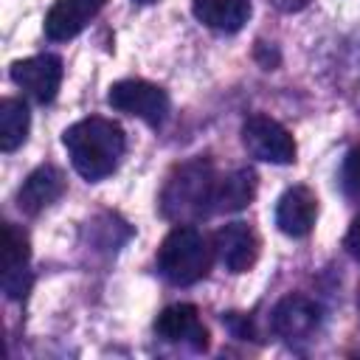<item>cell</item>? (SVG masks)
Instances as JSON below:
<instances>
[{"mask_svg": "<svg viewBox=\"0 0 360 360\" xmlns=\"http://www.w3.org/2000/svg\"><path fill=\"white\" fill-rule=\"evenodd\" d=\"M155 332L166 343H183L191 352H205L208 349V329L202 326L200 312H197L194 304L166 307L155 321Z\"/></svg>", "mask_w": 360, "mask_h": 360, "instance_id": "obj_7", "label": "cell"}, {"mask_svg": "<svg viewBox=\"0 0 360 360\" xmlns=\"http://www.w3.org/2000/svg\"><path fill=\"white\" fill-rule=\"evenodd\" d=\"M110 107L141 118L149 127H160L169 115V96L163 87L143 82V79H121L107 93Z\"/></svg>", "mask_w": 360, "mask_h": 360, "instance_id": "obj_4", "label": "cell"}, {"mask_svg": "<svg viewBox=\"0 0 360 360\" xmlns=\"http://www.w3.org/2000/svg\"><path fill=\"white\" fill-rule=\"evenodd\" d=\"M107 0H56L45 14V37L53 42L73 39L104 8Z\"/></svg>", "mask_w": 360, "mask_h": 360, "instance_id": "obj_12", "label": "cell"}, {"mask_svg": "<svg viewBox=\"0 0 360 360\" xmlns=\"http://www.w3.org/2000/svg\"><path fill=\"white\" fill-rule=\"evenodd\" d=\"M340 186L349 200L360 202V146L346 152L343 166H340Z\"/></svg>", "mask_w": 360, "mask_h": 360, "instance_id": "obj_17", "label": "cell"}, {"mask_svg": "<svg viewBox=\"0 0 360 360\" xmlns=\"http://www.w3.org/2000/svg\"><path fill=\"white\" fill-rule=\"evenodd\" d=\"M135 3H143L146 6V3H158V0H135Z\"/></svg>", "mask_w": 360, "mask_h": 360, "instance_id": "obj_20", "label": "cell"}, {"mask_svg": "<svg viewBox=\"0 0 360 360\" xmlns=\"http://www.w3.org/2000/svg\"><path fill=\"white\" fill-rule=\"evenodd\" d=\"M278 11H287V14H292V11H301V8H307L312 0H270Z\"/></svg>", "mask_w": 360, "mask_h": 360, "instance_id": "obj_19", "label": "cell"}, {"mask_svg": "<svg viewBox=\"0 0 360 360\" xmlns=\"http://www.w3.org/2000/svg\"><path fill=\"white\" fill-rule=\"evenodd\" d=\"M343 245H346V250H349L354 259H360V217H354V222L349 225Z\"/></svg>", "mask_w": 360, "mask_h": 360, "instance_id": "obj_18", "label": "cell"}, {"mask_svg": "<svg viewBox=\"0 0 360 360\" xmlns=\"http://www.w3.org/2000/svg\"><path fill=\"white\" fill-rule=\"evenodd\" d=\"M62 191H65V174L56 166L45 163L25 177V183L17 191V205L25 214H39L51 202H56L62 197Z\"/></svg>", "mask_w": 360, "mask_h": 360, "instance_id": "obj_13", "label": "cell"}, {"mask_svg": "<svg viewBox=\"0 0 360 360\" xmlns=\"http://www.w3.org/2000/svg\"><path fill=\"white\" fill-rule=\"evenodd\" d=\"M31 127L28 107L20 98H3L0 101V149L14 152L17 146L25 143Z\"/></svg>", "mask_w": 360, "mask_h": 360, "instance_id": "obj_16", "label": "cell"}, {"mask_svg": "<svg viewBox=\"0 0 360 360\" xmlns=\"http://www.w3.org/2000/svg\"><path fill=\"white\" fill-rule=\"evenodd\" d=\"M214 188H217L214 166L202 158L188 160L169 177L160 194L163 214L169 219H177L180 225H186L188 219H200L214 211Z\"/></svg>", "mask_w": 360, "mask_h": 360, "instance_id": "obj_2", "label": "cell"}, {"mask_svg": "<svg viewBox=\"0 0 360 360\" xmlns=\"http://www.w3.org/2000/svg\"><path fill=\"white\" fill-rule=\"evenodd\" d=\"M214 253L231 273H248L259 259V236L245 222H231L214 233Z\"/></svg>", "mask_w": 360, "mask_h": 360, "instance_id": "obj_9", "label": "cell"}, {"mask_svg": "<svg viewBox=\"0 0 360 360\" xmlns=\"http://www.w3.org/2000/svg\"><path fill=\"white\" fill-rule=\"evenodd\" d=\"M28 239L11 222L3 225V292L8 298H22L31 287L28 270Z\"/></svg>", "mask_w": 360, "mask_h": 360, "instance_id": "obj_11", "label": "cell"}, {"mask_svg": "<svg viewBox=\"0 0 360 360\" xmlns=\"http://www.w3.org/2000/svg\"><path fill=\"white\" fill-rule=\"evenodd\" d=\"M11 82L34 101L48 104L53 101L62 84V59L53 53H39L28 59H17L11 65Z\"/></svg>", "mask_w": 360, "mask_h": 360, "instance_id": "obj_6", "label": "cell"}, {"mask_svg": "<svg viewBox=\"0 0 360 360\" xmlns=\"http://www.w3.org/2000/svg\"><path fill=\"white\" fill-rule=\"evenodd\" d=\"M256 197V172L253 169H233L222 177H217V188H214V211H239L245 205H250V200Z\"/></svg>", "mask_w": 360, "mask_h": 360, "instance_id": "obj_15", "label": "cell"}, {"mask_svg": "<svg viewBox=\"0 0 360 360\" xmlns=\"http://www.w3.org/2000/svg\"><path fill=\"white\" fill-rule=\"evenodd\" d=\"M194 17L222 34H236L250 20V0H194Z\"/></svg>", "mask_w": 360, "mask_h": 360, "instance_id": "obj_14", "label": "cell"}, {"mask_svg": "<svg viewBox=\"0 0 360 360\" xmlns=\"http://www.w3.org/2000/svg\"><path fill=\"white\" fill-rule=\"evenodd\" d=\"M315 217H318V197L307 186L287 188L276 202V225L281 233L292 239L307 236L315 225Z\"/></svg>", "mask_w": 360, "mask_h": 360, "instance_id": "obj_10", "label": "cell"}, {"mask_svg": "<svg viewBox=\"0 0 360 360\" xmlns=\"http://www.w3.org/2000/svg\"><path fill=\"white\" fill-rule=\"evenodd\" d=\"M62 143L70 155L73 169L90 183L112 174L127 149L124 129L115 121L101 115H90L68 127L62 135Z\"/></svg>", "mask_w": 360, "mask_h": 360, "instance_id": "obj_1", "label": "cell"}, {"mask_svg": "<svg viewBox=\"0 0 360 360\" xmlns=\"http://www.w3.org/2000/svg\"><path fill=\"white\" fill-rule=\"evenodd\" d=\"M321 323V309L307 295H287L270 312V326L284 340H307Z\"/></svg>", "mask_w": 360, "mask_h": 360, "instance_id": "obj_8", "label": "cell"}, {"mask_svg": "<svg viewBox=\"0 0 360 360\" xmlns=\"http://www.w3.org/2000/svg\"><path fill=\"white\" fill-rule=\"evenodd\" d=\"M211 267L208 239L191 225H174L158 248V270L166 281L186 287L200 281Z\"/></svg>", "mask_w": 360, "mask_h": 360, "instance_id": "obj_3", "label": "cell"}, {"mask_svg": "<svg viewBox=\"0 0 360 360\" xmlns=\"http://www.w3.org/2000/svg\"><path fill=\"white\" fill-rule=\"evenodd\" d=\"M242 143L256 160L264 163L287 166L295 160V141L290 129L270 115H250L242 124Z\"/></svg>", "mask_w": 360, "mask_h": 360, "instance_id": "obj_5", "label": "cell"}]
</instances>
